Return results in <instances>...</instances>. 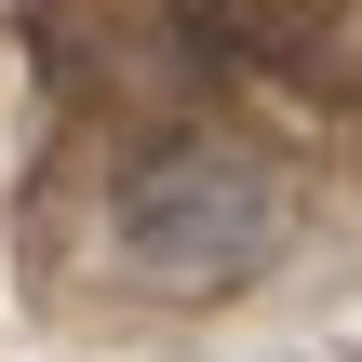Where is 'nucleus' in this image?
I'll return each mask as SVG.
<instances>
[{"instance_id":"obj_1","label":"nucleus","mask_w":362,"mask_h":362,"mask_svg":"<svg viewBox=\"0 0 362 362\" xmlns=\"http://www.w3.org/2000/svg\"><path fill=\"white\" fill-rule=\"evenodd\" d=\"M107 255L148 296H228V282H255L282 255V188L255 161H228V148H161V161L121 175Z\"/></svg>"}]
</instances>
